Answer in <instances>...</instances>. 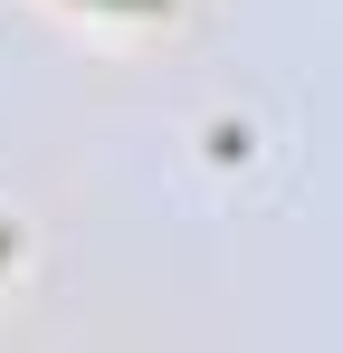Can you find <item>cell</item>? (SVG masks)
Returning a JSON list of instances; mask_svg holds the SVG:
<instances>
[{"mask_svg":"<svg viewBox=\"0 0 343 353\" xmlns=\"http://www.w3.org/2000/svg\"><path fill=\"white\" fill-rule=\"evenodd\" d=\"M105 10H172V0H105Z\"/></svg>","mask_w":343,"mask_h":353,"instance_id":"6da1fadb","label":"cell"}]
</instances>
